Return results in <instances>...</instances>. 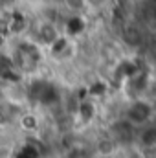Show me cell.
Returning a JSON list of instances; mask_svg holds the SVG:
<instances>
[{
	"instance_id": "obj_11",
	"label": "cell",
	"mask_w": 156,
	"mask_h": 158,
	"mask_svg": "<svg viewBox=\"0 0 156 158\" xmlns=\"http://www.w3.org/2000/svg\"><path fill=\"white\" fill-rule=\"evenodd\" d=\"M66 158H92V156H90L84 149H72Z\"/></svg>"
},
{
	"instance_id": "obj_7",
	"label": "cell",
	"mask_w": 156,
	"mask_h": 158,
	"mask_svg": "<svg viewBox=\"0 0 156 158\" xmlns=\"http://www.w3.org/2000/svg\"><path fill=\"white\" fill-rule=\"evenodd\" d=\"M79 116L84 119V121H90V119L94 118V112H96V109H94V105H92V101H88V99H83L81 103H79Z\"/></svg>"
},
{
	"instance_id": "obj_3",
	"label": "cell",
	"mask_w": 156,
	"mask_h": 158,
	"mask_svg": "<svg viewBox=\"0 0 156 158\" xmlns=\"http://www.w3.org/2000/svg\"><path fill=\"white\" fill-rule=\"evenodd\" d=\"M151 114H153V110H151V107L145 101H134L127 109L125 116H127V121H130L132 125H142V123H145L151 118Z\"/></svg>"
},
{
	"instance_id": "obj_4",
	"label": "cell",
	"mask_w": 156,
	"mask_h": 158,
	"mask_svg": "<svg viewBox=\"0 0 156 158\" xmlns=\"http://www.w3.org/2000/svg\"><path fill=\"white\" fill-rule=\"evenodd\" d=\"M17 121H18L20 129L26 131V132H35V131L39 129V118H37L33 112H24V110H22V112L18 114Z\"/></svg>"
},
{
	"instance_id": "obj_5",
	"label": "cell",
	"mask_w": 156,
	"mask_h": 158,
	"mask_svg": "<svg viewBox=\"0 0 156 158\" xmlns=\"http://www.w3.org/2000/svg\"><path fill=\"white\" fill-rule=\"evenodd\" d=\"M142 17L145 24L156 28V0H143L142 4Z\"/></svg>"
},
{
	"instance_id": "obj_1",
	"label": "cell",
	"mask_w": 156,
	"mask_h": 158,
	"mask_svg": "<svg viewBox=\"0 0 156 158\" xmlns=\"http://www.w3.org/2000/svg\"><path fill=\"white\" fill-rule=\"evenodd\" d=\"M40 48H42V46H39L35 40H22V42L17 46V50H15V53H13V57H11L13 68L18 70V72L35 70L40 63V57H42Z\"/></svg>"
},
{
	"instance_id": "obj_2",
	"label": "cell",
	"mask_w": 156,
	"mask_h": 158,
	"mask_svg": "<svg viewBox=\"0 0 156 158\" xmlns=\"http://www.w3.org/2000/svg\"><path fill=\"white\" fill-rule=\"evenodd\" d=\"M59 37H61V33H59L57 26H55L51 20H40L39 24H37V28H35V39L33 40H35L39 46L50 48Z\"/></svg>"
},
{
	"instance_id": "obj_9",
	"label": "cell",
	"mask_w": 156,
	"mask_h": 158,
	"mask_svg": "<svg viewBox=\"0 0 156 158\" xmlns=\"http://www.w3.org/2000/svg\"><path fill=\"white\" fill-rule=\"evenodd\" d=\"M66 31L70 33V35H76V33H79L81 30H83V22H81V19H79L77 15L76 17H72L70 20H68V24H66Z\"/></svg>"
},
{
	"instance_id": "obj_8",
	"label": "cell",
	"mask_w": 156,
	"mask_h": 158,
	"mask_svg": "<svg viewBox=\"0 0 156 158\" xmlns=\"http://www.w3.org/2000/svg\"><path fill=\"white\" fill-rule=\"evenodd\" d=\"M63 4L72 13H79V11H83L86 7V0H63Z\"/></svg>"
},
{
	"instance_id": "obj_13",
	"label": "cell",
	"mask_w": 156,
	"mask_h": 158,
	"mask_svg": "<svg viewBox=\"0 0 156 158\" xmlns=\"http://www.w3.org/2000/svg\"><path fill=\"white\" fill-rule=\"evenodd\" d=\"M0 6H7V0H0Z\"/></svg>"
},
{
	"instance_id": "obj_12",
	"label": "cell",
	"mask_w": 156,
	"mask_h": 158,
	"mask_svg": "<svg viewBox=\"0 0 156 158\" xmlns=\"http://www.w3.org/2000/svg\"><path fill=\"white\" fill-rule=\"evenodd\" d=\"M107 0H86V6H92V7H99V6H103Z\"/></svg>"
},
{
	"instance_id": "obj_10",
	"label": "cell",
	"mask_w": 156,
	"mask_h": 158,
	"mask_svg": "<svg viewBox=\"0 0 156 158\" xmlns=\"http://www.w3.org/2000/svg\"><path fill=\"white\" fill-rule=\"evenodd\" d=\"M142 140L145 145H156V127H149L143 131L142 134Z\"/></svg>"
},
{
	"instance_id": "obj_6",
	"label": "cell",
	"mask_w": 156,
	"mask_h": 158,
	"mask_svg": "<svg viewBox=\"0 0 156 158\" xmlns=\"http://www.w3.org/2000/svg\"><path fill=\"white\" fill-rule=\"evenodd\" d=\"M114 127L119 129V132L114 131V134H116V138L119 142H125V140H130V138H132V123H130V121H127V119H125V121H119Z\"/></svg>"
}]
</instances>
